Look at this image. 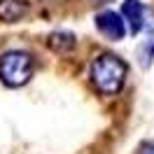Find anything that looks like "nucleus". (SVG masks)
Returning <instances> with one entry per match:
<instances>
[{"label": "nucleus", "instance_id": "f03ea898", "mask_svg": "<svg viewBox=\"0 0 154 154\" xmlns=\"http://www.w3.org/2000/svg\"><path fill=\"white\" fill-rule=\"evenodd\" d=\"M33 77V56L23 49H12L0 56V82L5 87L19 89Z\"/></svg>", "mask_w": 154, "mask_h": 154}, {"label": "nucleus", "instance_id": "7ed1b4c3", "mask_svg": "<svg viewBox=\"0 0 154 154\" xmlns=\"http://www.w3.org/2000/svg\"><path fill=\"white\" fill-rule=\"evenodd\" d=\"M96 30L110 42H119L126 35V19L112 10H103L96 14Z\"/></svg>", "mask_w": 154, "mask_h": 154}, {"label": "nucleus", "instance_id": "39448f33", "mask_svg": "<svg viewBox=\"0 0 154 154\" xmlns=\"http://www.w3.org/2000/svg\"><path fill=\"white\" fill-rule=\"evenodd\" d=\"M28 5L21 2V0H0V21L5 23H14L26 17Z\"/></svg>", "mask_w": 154, "mask_h": 154}, {"label": "nucleus", "instance_id": "20e7f679", "mask_svg": "<svg viewBox=\"0 0 154 154\" xmlns=\"http://www.w3.org/2000/svg\"><path fill=\"white\" fill-rule=\"evenodd\" d=\"M145 14H147V7H145L140 0H124L122 2V17L126 19L128 30L133 35H138L145 28Z\"/></svg>", "mask_w": 154, "mask_h": 154}, {"label": "nucleus", "instance_id": "1a4fd4ad", "mask_svg": "<svg viewBox=\"0 0 154 154\" xmlns=\"http://www.w3.org/2000/svg\"><path fill=\"white\" fill-rule=\"evenodd\" d=\"M94 2H107V0H94Z\"/></svg>", "mask_w": 154, "mask_h": 154}, {"label": "nucleus", "instance_id": "423d86ee", "mask_svg": "<svg viewBox=\"0 0 154 154\" xmlns=\"http://www.w3.org/2000/svg\"><path fill=\"white\" fill-rule=\"evenodd\" d=\"M47 47L51 51H58V54H68L75 49V35L66 33V30H56L47 38Z\"/></svg>", "mask_w": 154, "mask_h": 154}, {"label": "nucleus", "instance_id": "6e6552de", "mask_svg": "<svg viewBox=\"0 0 154 154\" xmlns=\"http://www.w3.org/2000/svg\"><path fill=\"white\" fill-rule=\"evenodd\" d=\"M138 154H154V143H143V147H140Z\"/></svg>", "mask_w": 154, "mask_h": 154}, {"label": "nucleus", "instance_id": "0eeeda50", "mask_svg": "<svg viewBox=\"0 0 154 154\" xmlns=\"http://www.w3.org/2000/svg\"><path fill=\"white\" fill-rule=\"evenodd\" d=\"M138 61H140V66L143 68H149L154 61V33H149L147 35V40H143V45H140V49H138Z\"/></svg>", "mask_w": 154, "mask_h": 154}, {"label": "nucleus", "instance_id": "f257e3e1", "mask_svg": "<svg viewBox=\"0 0 154 154\" xmlns=\"http://www.w3.org/2000/svg\"><path fill=\"white\" fill-rule=\"evenodd\" d=\"M128 68L119 56L115 54H98L89 68V79L98 94L103 96H117L126 82Z\"/></svg>", "mask_w": 154, "mask_h": 154}]
</instances>
